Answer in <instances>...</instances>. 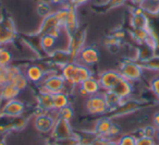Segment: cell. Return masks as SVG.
I'll use <instances>...</instances> for the list:
<instances>
[{"instance_id": "816d5d0a", "label": "cell", "mask_w": 159, "mask_h": 145, "mask_svg": "<svg viewBox=\"0 0 159 145\" xmlns=\"http://www.w3.org/2000/svg\"><path fill=\"white\" fill-rule=\"evenodd\" d=\"M157 97V101H158V104H159V95H158V96H156Z\"/></svg>"}, {"instance_id": "74e56055", "label": "cell", "mask_w": 159, "mask_h": 145, "mask_svg": "<svg viewBox=\"0 0 159 145\" xmlns=\"http://www.w3.org/2000/svg\"><path fill=\"white\" fill-rule=\"evenodd\" d=\"M136 145H157V142L154 138H146V136H137Z\"/></svg>"}, {"instance_id": "8992f818", "label": "cell", "mask_w": 159, "mask_h": 145, "mask_svg": "<svg viewBox=\"0 0 159 145\" xmlns=\"http://www.w3.org/2000/svg\"><path fill=\"white\" fill-rule=\"evenodd\" d=\"M99 59H100L99 50L94 46H86V45H85V46L80 50V53L77 54L75 61L91 68V67L97 64L98 62H99Z\"/></svg>"}, {"instance_id": "f546056e", "label": "cell", "mask_w": 159, "mask_h": 145, "mask_svg": "<svg viewBox=\"0 0 159 145\" xmlns=\"http://www.w3.org/2000/svg\"><path fill=\"white\" fill-rule=\"evenodd\" d=\"M52 143L55 145H80V136L77 133H75L74 135L69 136V138L52 140Z\"/></svg>"}, {"instance_id": "ac0fdd59", "label": "cell", "mask_w": 159, "mask_h": 145, "mask_svg": "<svg viewBox=\"0 0 159 145\" xmlns=\"http://www.w3.org/2000/svg\"><path fill=\"white\" fill-rule=\"evenodd\" d=\"M111 117L108 116H102L96 121L95 128H94V132L97 134L98 136H102V138H109V132L111 130V127L113 125V122L111 120Z\"/></svg>"}, {"instance_id": "cb8c5ba5", "label": "cell", "mask_w": 159, "mask_h": 145, "mask_svg": "<svg viewBox=\"0 0 159 145\" xmlns=\"http://www.w3.org/2000/svg\"><path fill=\"white\" fill-rule=\"evenodd\" d=\"M12 120L10 122H8L6 125H3V129L6 131H9V130H16V131H20L23 130L27 124V119L24 118L22 116L16 117V118H11Z\"/></svg>"}, {"instance_id": "d6a6232c", "label": "cell", "mask_w": 159, "mask_h": 145, "mask_svg": "<svg viewBox=\"0 0 159 145\" xmlns=\"http://www.w3.org/2000/svg\"><path fill=\"white\" fill-rule=\"evenodd\" d=\"M57 114V118H62L66 119V120L71 121L74 117V110L71 107V105L66 106V107L62 108V109L58 110V111H55Z\"/></svg>"}, {"instance_id": "5b68a950", "label": "cell", "mask_w": 159, "mask_h": 145, "mask_svg": "<svg viewBox=\"0 0 159 145\" xmlns=\"http://www.w3.org/2000/svg\"><path fill=\"white\" fill-rule=\"evenodd\" d=\"M52 112L40 111L34 117V128L38 132H40V133H51L56 119H57V114L53 116Z\"/></svg>"}, {"instance_id": "9c48e42d", "label": "cell", "mask_w": 159, "mask_h": 145, "mask_svg": "<svg viewBox=\"0 0 159 145\" xmlns=\"http://www.w3.org/2000/svg\"><path fill=\"white\" fill-rule=\"evenodd\" d=\"M74 134H75V132H74V130H73L72 125H71V121L66 120V119H62V118L56 119L53 129L50 133L52 140L69 138V136H72V135H74Z\"/></svg>"}, {"instance_id": "d6986e66", "label": "cell", "mask_w": 159, "mask_h": 145, "mask_svg": "<svg viewBox=\"0 0 159 145\" xmlns=\"http://www.w3.org/2000/svg\"><path fill=\"white\" fill-rule=\"evenodd\" d=\"M38 109L43 112H52L53 111V101L52 94L45 91H39L37 96Z\"/></svg>"}, {"instance_id": "4316f807", "label": "cell", "mask_w": 159, "mask_h": 145, "mask_svg": "<svg viewBox=\"0 0 159 145\" xmlns=\"http://www.w3.org/2000/svg\"><path fill=\"white\" fill-rule=\"evenodd\" d=\"M141 64L144 68V70L159 72V55H156V54H155V55L152 56V57H150L149 59L141 62Z\"/></svg>"}, {"instance_id": "f5cc1de1", "label": "cell", "mask_w": 159, "mask_h": 145, "mask_svg": "<svg viewBox=\"0 0 159 145\" xmlns=\"http://www.w3.org/2000/svg\"><path fill=\"white\" fill-rule=\"evenodd\" d=\"M48 145H55V144H53V143H52V142H51V143H50V144H48Z\"/></svg>"}, {"instance_id": "e0dca14e", "label": "cell", "mask_w": 159, "mask_h": 145, "mask_svg": "<svg viewBox=\"0 0 159 145\" xmlns=\"http://www.w3.org/2000/svg\"><path fill=\"white\" fill-rule=\"evenodd\" d=\"M110 91L115 92L118 96H120L123 101H125V99H129L132 97L133 83L130 81H128L126 79H124V77H121L120 81L117 83V85Z\"/></svg>"}, {"instance_id": "e575fe53", "label": "cell", "mask_w": 159, "mask_h": 145, "mask_svg": "<svg viewBox=\"0 0 159 145\" xmlns=\"http://www.w3.org/2000/svg\"><path fill=\"white\" fill-rule=\"evenodd\" d=\"M136 138L133 134H124L118 138L117 142L119 145H136Z\"/></svg>"}, {"instance_id": "8d00e7d4", "label": "cell", "mask_w": 159, "mask_h": 145, "mask_svg": "<svg viewBox=\"0 0 159 145\" xmlns=\"http://www.w3.org/2000/svg\"><path fill=\"white\" fill-rule=\"evenodd\" d=\"M7 73H8V79H9V82H11L16 75H19L20 73H23V70L21 67L16 66V64H10V66L7 67Z\"/></svg>"}, {"instance_id": "d4e9b609", "label": "cell", "mask_w": 159, "mask_h": 145, "mask_svg": "<svg viewBox=\"0 0 159 145\" xmlns=\"http://www.w3.org/2000/svg\"><path fill=\"white\" fill-rule=\"evenodd\" d=\"M104 96H105V98H106V101H107V104H108L110 111L117 109V108L123 103V99L120 96H118L112 91H105Z\"/></svg>"}, {"instance_id": "5bb4252c", "label": "cell", "mask_w": 159, "mask_h": 145, "mask_svg": "<svg viewBox=\"0 0 159 145\" xmlns=\"http://www.w3.org/2000/svg\"><path fill=\"white\" fill-rule=\"evenodd\" d=\"M68 8H69L68 18H66V22L63 26V30L64 32H66V34L70 37L71 35H73L80 29V24H79V20H77L76 7H74V6L70 5L68 2Z\"/></svg>"}, {"instance_id": "30bf717a", "label": "cell", "mask_w": 159, "mask_h": 145, "mask_svg": "<svg viewBox=\"0 0 159 145\" xmlns=\"http://www.w3.org/2000/svg\"><path fill=\"white\" fill-rule=\"evenodd\" d=\"M121 74L118 70H106L102 71L98 75V81H99L102 91H110L117 85V83L121 79Z\"/></svg>"}, {"instance_id": "f1b7e54d", "label": "cell", "mask_w": 159, "mask_h": 145, "mask_svg": "<svg viewBox=\"0 0 159 145\" xmlns=\"http://www.w3.org/2000/svg\"><path fill=\"white\" fill-rule=\"evenodd\" d=\"M105 45L107 46L108 50L112 54H116L120 50V47H121V40H118L117 37H115L113 35H110L109 37H107L105 40Z\"/></svg>"}, {"instance_id": "7402d4cb", "label": "cell", "mask_w": 159, "mask_h": 145, "mask_svg": "<svg viewBox=\"0 0 159 145\" xmlns=\"http://www.w3.org/2000/svg\"><path fill=\"white\" fill-rule=\"evenodd\" d=\"M16 37V32L7 29L0 23V46H7L12 43Z\"/></svg>"}, {"instance_id": "60d3db41", "label": "cell", "mask_w": 159, "mask_h": 145, "mask_svg": "<svg viewBox=\"0 0 159 145\" xmlns=\"http://www.w3.org/2000/svg\"><path fill=\"white\" fill-rule=\"evenodd\" d=\"M149 86H150V91H152L156 96H158L159 95V77H154V79L150 81Z\"/></svg>"}, {"instance_id": "44dd1931", "label": "cell", "mask_w": 159, "mask_h": 145, "mask_svg": "<svg viewBox=\"0 0 159 145\" xmlns=\"http://www.w3.org/2000/svg\"><path fill=\"white\" fill-rule=\"evenodd\" d=\"M52 101H53V111L62 109L70 105V97L66 91L64 92H59L52 94Z\"/></svg>"}, {"instance_id": "83f0119b", "label": "cell", "mask_w": 159, "mask_h": 145, "mask_svg": "<svg viewBox=\"0 0 159 145\" xmlns=\"http://www.w3.org/2000/svg\"><path fill=\"white\" fill-rule=\"evenodd\" d=\"M13 56L6 46H0V67H8L12 63Z\"/></svg>"}, {"instance_id": "d590c367", "label": "cell", "mask_w": 159, "mask_h": 145, "mask_svg": "<svg viewBox=\"0 0 159 145\" xmlns=\"http://www.w3.org/2000/svg\"><path fill=\"white\" fill-rule=\"evenodd\" d=\"M157 133V128L152 125H145L144 128H142L139 130V136H146V138H154L156 136Z\"/></svg>"}, {"instance_id": "8fae6325", "label": "cell", "mask_w": 159, "mask_h": 145, "mask_svg": "<svg viewBox=\"0 0 159 145\" xmlns=\"http://www.w3.org/2000/svg\"><path fill=\"white\" fill-rule=\"evenodd\" d=\"M91 77H93V72H92L91 68L77 62L76 67H75L74 74H73L72 79L70 80V82L68 83V85H70L71 87H79L85 80L89 79Z\"/></svg>"}, {"instance_id": "7dc6e473", "label": "cell", "mask_w": 159, "mask_h": 145, "mask_svg": "<svg viewBox=\"0 0 159 145\" xmlns=\"http://www.w3.org/2000/svg\"><path fill=\"white\" fill-rule=\"evenodd\" d=\"M131 1H132V2L134 3V5H136V6H141L142 3L144 2V0H131Z\"/></svg>"}, {"instance_id": "bcb514c9", "label": "cell", "mask_w": 159, "mask_h": 145, "mask_svg": "<svg viewBox=\"0 0 159 145\" xmlns=\"http://www.w3.org/2000/svg\"><path fill=\"white\" fill-rule=\"evenodd\" d=\"M69 0H50V2L53 5H66L68 3Z\"/></svg>"}, {"instance_id": "603a6c76", "label": "cell", "mask_w": 159, "mask_h": 145, "mask_svg": "<svg viewBox=\"0 0 159 145\" xmlns=\"http://www.w3.org/2000/svg\"><path fill=\"white\" fill-rule=\"evenodd\" d=\"M57 40L58 38L53 37L51 35H43L39 36V45H40V48L47 53L49 54L51 53L52 50H55V46L57 44Z\"/></svg>"}, {"instance_id": "7c38bea8", "label": "cell", "mask_w": 159, "mask_h": 145, "mask_svg": "<svg viewBox=\"0 0 159 145\" xmlns=\"http://www.w3.org/2000/svg\"><path fill=\"white\" fill-rule=\"evenodd\" d=\"M141 107V103L139 101H135L132 99V97L129 99L123 101V103L117 108V109L110 111V117H122V116H126V115H130L132 112L136 111L139 108Z\"/></svg>"}, {"instance_id": "ee69618b", "label": "cell", "mask_w": 159, "mask_h": 145, "mask_svg": "<svg viewBox=\"0 0 159 145\" xmlns=\"http://www.w3.org/2000/svg\"><path fill=\"white\" fill-rule=\"evenodd\" d=\"M89 0H69L68 2L70 3V5L74 6V7H80V6H83L85 5V3L89 2Z\"/></svg>"}, {"instance_id": "7bdbcfd3", "label": "cell", "mask_w": 159, "mask_h": 145, "mask_svg": "<svg viewBox=\"0 0 159 145\" xmlns=\"http://www.w3.org/2000/svg\"><path fill=\"white\" fill-rule=\"evenodd\" d=\"M119 134H120V128L118 127L117 124H115V123H113V125L111 127L110 132H109V138H113V136L119 135Z\"/></svg>"}, {"instance_id": "ab89813d", "label": "cell", "mask_w": 159, "mask_h": 145, "mask_svg": "<svg viewBox=\"0 0 159 145\" xmlns=\"http://www.w3.org/2000/svg\"><path fill=\"white\" fill-rule=\"evenodd\" d=\"M7 83H9V79H8V73H7V67H0V87Z\"/></svg>"}, {"instance_id": "52a82bcc", "label": "cell", "mask_w": 159, "mask_h": 145, "mask_svg": "<svg viewBox=\"0 0 159 145\" xmlns=\"http://www.w3.org/2000/svg\"><path fill=\"white\" fill-rule=\"evenodd\" d=\"M85 40H86V31L84 29H79L73 35L69 37L68 51L73 61H75L77 54L85 46Z\"/></svg>"}, {"instance_id": "4dcf8cb0", "label": "cell", "mask_w": 159, "mask_h": 145, "mask_svg": "<svg viewBox=\"0 0 159 145\" xmlns=\"http://www.w3.org/2000/svg\"><path fill=\"white\" fill-rule=\"evenodd\" d=\"M68 12H69L68 3H66V5H64L62 8H59V9L56 10V11L53 12V14H55L56 19L58 20L59 24L62 26V29H63L64 24H66V18H68Z\"/></svg>"}, {"instance_id": "836d02e7", "label": "cell", "mask_w": 159, "mask_h": 145, "mask_svg": "<svg viewBox=\"0 0 159 145\" xmlns=\"http://www.w3.org/2000/svg\"><path fill=\"white\" fill-rule=\"evenodd\" d=\"M37 12H38V14H39L40 16H43V18L47 16L48 14L52 13V11H51L50 3L46 2V1H40V2H38V5H37Z\"/></svg>"}, {"instance_id": "f6af8a7d", "label": "cell", "mask_w": 159, "mask_h": 145, "mask_svg": "<svg viewBox=\"0 0 159 145\" xmlns=\"http://www.w3.org/2000/svg\"><path fill=\"white\" fill-rule=\"evenodd\" d=\"M152 123L157 129H159V111L155 112L154 116H152Z\"/></svg>"}, {"instance_id": "277c9868", "label": "cell", "mask_w": 159, "mask_h": 145, "mask_svg": "<svg viewBox=\"0 0 159 145\" xmlns=\"http://www.w3.org/2000/svg\"><path fill=\"white\" fill-rule=\"evenodd\" d=\"M62 26L59 24L58 20L56 19L55 14L50 13L47 16L43 18V21L40 23V26L38 29V36H43V35H51L56 38H59L61 35L62 32Z\"/></svg>"}, {"instance_id": "b9f144b4", "label": "cell", "mask_w": 159, "mask_h": 145, "mask_svg": "<svg viewBox=\"0 0 159 145\" xmlns=\"http://www.w3.org/2000/svg\"><path fill=\"white\" fill-rule=\"evenodd\" d=\"M1 24L2 25H5L7 29H9V30H11V31H14V32H16V24H14V22H13V20H12L11 18H9V16H7V18H5L3 20H1Z\"/></svg>"}, {"instance_id": "484cf974", "label": "cell", "mask_w": 159, "mask_h": 145, "mask_svg": "<svg viewBox=\"0 0 159 145\" xmlns=\"http://www.w3.org/2000/svg\"><path fill=\"white\" fill-rule=\"evenodd\" d=\"M148 33H149V27L148 29H134V27H132V30L130 32L131 37L139 44H144L145 43Z\"/></svg>"}, {"instance_id": "2e32d148", "label": "cell", "mask_w": 159, "mask_h": 145, "mask_svg": "<svg viewBox=\"0 0 159 145\" xmlns=\"http://www.w3.org/2000/svg\"><path fill=\"white\" fill-rule=\"evenodd\" d=\"M130 24L134 29H148L149 27V19L146 16L145 11L142 9V7L139 6L132 13Z\"/></svg>"}, {"instance_id": "681fc988", "label": "cell", "mask_w": 159, "mask_h": 145, "mask_svg": "<svg viewBox=\"0 0 159 145\" xmlns=\"http://www.w3.org/2000/svg\"><path fill=\"white\" fill-rule=\"evenodd\" d=\"M155 138H157V140L159 141V129H157V133H156V136H155Z\"/></svg>"}, {"instance_id": "c3c4849f", "label": "cell", "mask_w": 159, "mask_h": 145, "mask_svg": "<svg viewBox=\"0 0 159 145\" xmlns=\"http://www.w3.org/2000/svg\"><path fill=\"white\" fill-rule=\"evenodd\" d=\"M107 145H119V143L117 142V140H116V141L110 140V141H109V143H108Z\"/></svg>"}, {"instance_id": "4fadbf2b", "label": "cell", "mask_w": 159, "mask_h": 145, "mask_svg": "<svg viewBox=\"0 0 159 145\" xmlns=\"http://www.w3.org/2000/svg\"><path fill=\"white\" fill-rule=\"evenodd\" d=\"M25 77H27L29 82L35 84H40L43 82V80L45 79L47 72L43 69V67H40L37 63L29 64L26 68L23 70Z\"/></svg>"}, {"instance_id": "3957f363", "label": "cell", "mask_w": 159, "mask_h": 145, "mask_svg": "<svg viewBox=\"0 0 159 145\" xmlns=\"http://www.w3.org/2000/svg\"><path fill=\"white\" fill-rule=\"evenodd\" d=\"M66 82L60 73H47L45 79L40 83V91L56 94L59 92H64L66 87Z\"/></svg>"}, {"instance_id": "ffe728a7", "label": "cell", "mask_w": 159, "mask_h": 145, "mask_svg": "<svg viewBox=\"0 0 159 145\" xmlns=\"http://www.w3.org/2000/svg\"><path fill=\"white\" fill-rule=\"evenodd\" d=\"M20 93L21 91L9 82V83L5 84V85H2L0 87V101H10V99L18 98Z\"/></svg>"}, {"instance_id": "f35d334b", "label": "cell", "mask_w": 159, "mask_h": 145, "mask_svg": "<svg viewBox=\"0 0 159 145\" xmlns=\"http://www.w3.org/2000/svg\"><path fill=\"white\" fill-rule=\"evenodd\" d=\"M126 0H107V2L105 3L106 9H116V8L121 7L123 3H125Z\"/></svg>"}, {"instance_id": "1f68e13d", "label": "cell", "mask_w": 159, "mask_h": 145, "mask_svg": "<svg viewBox=\"0 0 159 145\" xmlns=\"http://www.w3.org/2000/svg\"><path fill=\"white\" fill-rule=\"evenodd\" d=\"M10 83H12L16 87H18L19 90L22 92V91H24L25 88L27 87V85H29V80H27V77H25L24 72H23V73H20L19 75H16Z\"/></svg>"}, {"instance_id": "f907efd6", "label": "cell", "mask_w": 159, "mask_h": 145, "mask_svg": "<svg viewBox=\"0 0 159 145\" xmlns=\"http://www.w3.org/2000/svg\"><path fill=\"white\" fill-rule=\"evenodd\" d=\"M0 145H6V143L3 141H0Z\"/></svg>"}, {"instance_id": "ba28073f", "label": "cell", "mask_w": 159, "mask_h": 145, "mask_svg": "<svg viewBox=\"0 0 159 145\" xmlns=\"http://www.w3.org/2000/svg\"><path fill=\"white\" fill-rule=\"evenodd\" d=\"M25 108L26 106L22 101H19L18 98L10 99V101H3L0 114L2 117H7V118H16L24 115Z\"/></svg>"}, {"instance_id": "6da1fadb", "label": "cell", "mask_w": 159, "mask_h": 145, "mask_svg": "<svg viewBox=\"0 0 159 145\" xmlns=\"http://www.w3.org/2000/svg\"><path fill=\"white\" fill-rule=\"evenodd\" d=\"M85 107H86L87 112L94 115V116H104V115H108L110 112L109 106L104 96V92L86 97Z\"/></svg>"}, {"instance_id": "9a60e30c", "label": "cell", "mask_w": 159, "mask_h": 145, "mask_svg": "<svg viewBox=\"0 0 159 145\" xmlns=\"http://www.w3.org/2000/svg\"><path fill=\"white\" fill-rule=\"evenodd\" d=\"M79 88H80V92H81V95L85 97H89L91 95H95L97 93L102 92V87H100L99 81H98V77L96 79V77H94V75L89 77V79L85 80L79 86Z\"/></svg>"}, {"instance_id": "db71d44e", "label": "cell", "mask_w": 159, "mask_h": 145, "mask_svg": "<svg viewBox=\"0 0 159 145\" xmlns=\"http://www.w3.org/2000/svg\"><path fill=\"white\" fill-rule=\"evenodd\" d=\"M157 145H159V144H157Z\"/></svg>"}, {"instance_id": "7a4b0ae2", "label": "cell", "mask_w": 159, "mask_h": 145, "mask_svg": "<svg viewBox=\"0 0 159 145\" xmlns=\"http://www.w3.org/2000/svg\"><path fill=\"white\" fill-rule=\"evenodd\" d=\"M118 71L120 72L122 77L134 83V82H137L142 79L144 73V68L142 67L141 62L136 61V60L129 59L120 64V68Z\"/></svg>"}]
</instances>
